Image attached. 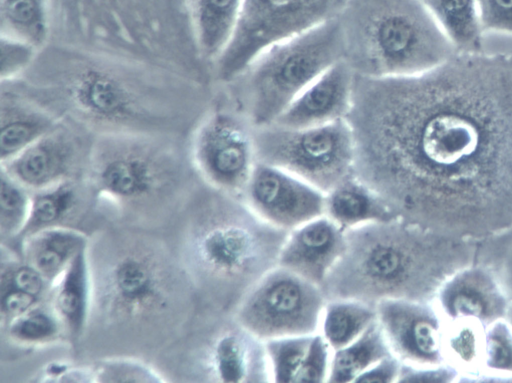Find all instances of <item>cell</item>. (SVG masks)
Listing matches in <instances>:
<instances>
[{
    "label": "cell",
    "mask_w": 512,
    "mask_h": 383,
    "mask_svg": "<svg viewBox=\"0 0 512 383\" xmlns=\"http://www.w3.org/2000/svg\"><path fill=\"white\" fill-rule=\"evenodd\" d=\"M484 329L473 320L445 319L444 357L459 371V382H475L480 374Z\"/></svg>",
    "instance_id": "31"
},
{
    "label": "cell",
    "mask_w": 512,
    "mask_h": 383,
    "mask_svg": "<svg viewBox=\"0 0 512 383\" xmlns=\"http://www.w3.org/2000/svg\"><path fill=\"white\" fill-rule=\"evenodd\" d=\"M343 231L398 219L384 199L352 175L325 194V213Z\"/></svg>",
    "instance_id": "22"
},
{
    "label": "cell",
    "mask_w": 512,
    "mask_h": 383,
    "mask_svg": "<svg viewBox=\"0 0 512 383\" xmlns=\"http://www.w3.org/2000/svg\"><path fill=\"white\" fill-rule=\"evenodd\" d=\"M168 232L203 307L222 315H233L252 286L278 265L288 234L206 184Z\"/></svg>",
    "instance_id": "3"
},
{
    "label": "cell",
    "mask_w": 512,
    "mask_h": 383,
    "mask_svg": "<svg viewBox=\"0 0 512 383\" xmlns=\"http://www.w3.org/2000/svg\"><path fill=\"white\" fill-rule=\"evenodd\" d=\"M51 285L29 263L16 254L1 250V327L49 299Z\"/></svg>",
    "instance_id": "23"
},
{
    "label": "cell",
    "mask_w": 512,
    "mask_h": 383,
    "mask_svg": "<svg viewBox=\"0 0 512 383\" xmlns=\"http://www.w3.org/2000/svg\"><path fill=\"white\" fill-rule=\"evenodd\" d=\"M185 339L196 345L198 371L211 381H271L263 341L243 328L233 315L207 317Z\"/></svg>",
    "instance_id": "13"
},
{
    "label": "cell",
    "mask_w": 512,
    "mask_h": 383,
    "mask_svg": "<svg viewBox=\"0 0 512 383\" xmlns=\"http://www.w3.org/2000/svg\"><path fill=\"white\" fill-rule=\"evenodd\" d=\"M477 242L400 219L346 231L344 253L322 288L327 299L376 305L384 299L434 302L442 284L475 261Z\"/></svg>",
    "instance_id": "4"
},
{
    "label": "cell",
    "mask_w": 512,
    "mask_h": 383,
    "mask_svg": "<svg viewBox=\"0 0 512 383\" xmlns=\"http://www.w3.org/2000/svg\"><path fill=\"white\" fill-rule=\"evenodd\" d=\"M87 254L92 298L78 353L166 358L207 313L168 231L108 223Z\"/></svg>",
    "instance_id": "2"
},
{
    "label": "cell",
    "mask_w": 512,
    "mask_h": 383,
    "mask_svg": "<svg viewBox=\"0 0 512 383\" xmlns=\"http://www.w3.org/2000/svg\"><path fill=\"white\" fill-rule=\"evenodd\" d=\"M91 366L92 382H165L162 373L151 363L134 357L109 356L97 358Z\"/></svg>",
    "instance_id": "36"
},
{
    "label": "cell",
    "mask_w": 512,
    "mask_h": 383,
    "mask_svg": "<svg viewBox=\"0 0 512 383\" xmlns=\"http://www.w3.org/2000/svg\"><path fill=\"white\" fill-rule=\"evenodd\" d=\"M354 73L339 61L321 73L288 105L274 122L286 127H312L347 118Z\"/></svg>",
    "instance_id": "20"
},
{
    "label": "cell",
    "mask_w": 512,
    "mask_h": 383,
    "mask_svg": "<svg viewBox=\"0 0 512 383\" xmlns=\"http://www.w3.org/2000/svg\"><path fill=\"white\" fill-rule=\"evenodd\" d=\"M402 362L390 354L361 373L354 383H397Z\"/></svg>",
    "instance_id": "42"
},
{
    "label": "cell",
    "mask_w": 512,
    "mask_h": 383,
    "mask_svg": "<svg viewBox=\"0 0 512 383\" xmlns=\"http://www.w3.org/2000/svg\"><path fill=\"white\" fill-rule=\"evenodd\" d=\"M511 300L496 275L479 262L453 273L434 303L447 320H473L485 327L506 319Z\"/></svg>",
    "instance_id": "17"
},
{
    "label": "cell",
    "mask_w": 512,
    "mask_h": 383,
    "mask_svg": "<svg viewBox=\"0 0 512 383\" xmlns=\"http://www.w3.org/2000/svg\"><path fill=\"white\" fill-rule=\"evenodd\" d=\"M244 0H193L192 22L202 58L214 62L231 39Z\"/></svg>",
    "instance_id": "26"
},
{
    "label": "cell",
    "mask_w": 512,
    "mask_h": 383,
    "mask_svg": "<svg viewBox=\"0 0 512 383\" xmlns=\"http://www.w3.org/2000/svg\"><path fill=\"white\" fill-rule=\"evenodd\" d=\"M343 53L338 18L269 46L230 82L237 84L239 111L254 128L273 124Z\"/></svg>",
    "instance_id": "8"
},
{
    "label": "cell",
    "mask_w": 512,
    "mask_h": 383,
    "mask_svg": "<svg viewBox=\"0 0 512 383\" xmlns=\"http://www.w3.org/2000/svg\"><path fill=\"white\" fill-rule=\"evenodd\" d=\"M257 162L281 168L325 194L354 175L355 143L346 119L312 127L254 128Z\"/></svg>",
    "instance_id": "9"
},
{
    "label": "cell",
    "mask_w": 512,
    "mask_h": 383,
    "mask_svg": "<svg viewBox=\"0 0 512 383\" xmlns=\"http://www.w3.org/2000/svg\"><path fill=\"white\" fill-rule=\"evenodd\" d=\"M51 33L50 0H0V35L27 41L40 49Z\"/></svg>",
    "instance_id": "30"
},
{
    "label": "cell",
    "mask_w": 512,
    "mask_h": 383,
    "mask_svg": "<svg viewBox=\"0 0 512 383\" xmlns=\"http://www.w3.org/2000/svg\"><path fill=\"white\" fill-rule=\"evenodd\" d=\"M475 382H512V325L507 319L485 327L480 374Z\"/></svg>",
    "instance_id": "33"
},
{
    "label": "cell",
    "mask_w": 512,
    "mask_h": 383,
    "mask_svg": "<svg viewBox=\"0 0 512 383\" xmlns=\"http://www.w3.org/2000/svg\"><path fill=\"white\" fill-rule=\"evenodd\" d=\"M326 302L321 286L277 265L252 286L233 316L261 341L313 335Z\"/></svg>",
    "instance_id": "10"
},
{
    "label": "cell",
    "mask_w": 512,
    "mask_h": 383,
    "mask_svg": "<svg viewBox=\"0 0 512 383\" xmlns=\"http://www.w3.org/2000/svg\"><path fill=\"white\" fill-rule=\"evenodd\" d=\"M89 153L58 127L1 163V169L33 192L65 180L84 178Z\"/></svg>",
    "instance_id": "18"
},
{
    "label": "cell",
    "mask_w": 512,
    "mask_h": 383,
    "mask_svg": "<svg viewBox=\"0 0 512 383\" xmlns=\"http://www.w3.org/2000/svg\"><path fill=\"white\" fill-rule=\"evenodd\" d=\"M338 21L355 75H416L456 53L422 0H347Z\"/></svg>",
    "instance_id": "7"
},
{
    "label": "cell",
    "mask_w": 512,
    "mask_h": 383,
    "mask_svg": "<svg viewBox=\"0 0 512 383\" xmlns=\"http://www.w3.org/2000/svg\"><path fill=\"white\" fill-rule=\"evenodd\" d=\"M376 321L373 304L348 298L327 299L318 333L334 351L353 342Z\"/></svg>",
    "instance_id": "28"
},
{
    "label": "cell",
    "mask_w": 512,
    "mask_h": 383,
    "mask_svg": "<svg viewBox=\"0 0 512 383\" xmlns=\"http://www.w3.org/2000/svg\"><path fill=\"white\" fill-rule=\"evenodd\" d=\"M313 335L287 336L263 341L272 382L295 383Z\"/></svg>",
    "instance_id": "35"
},
{
    "label": "cell",
    "mask_w": 512,
    "mask_h": 383,
    "mask_svg": "<svg viewBox=\"0 0 512 383\" xmlns=\"http://www.w3.org/2000/svg\"><path fill=\"white\" fill-rule=\"evenodd\" d=\"M332 349L316 333L300 366L295 383H328Z\"/></svg>",
    "instance_id": "39"
},
{
    "label": "cell",
    "mask_w": 512,
    "mask_h": 383,
    "mask_svg": "<svg viewBox=\"0 0 512 383\" xmlns=\"http://www.w3.org/2000/svg\"><path fill=\"white\" fill-rule=\"evenodd\" d=\"M354 175L405 222L480 241L512 226V51L354 74Z\"/></svg>",
    "instance_id": "1"
},
{
    "label": "cell",
    "mask_w": 512,
    "mask_h": 383,
    "mask_svg": "<svg viewBox=\"0 0 512 383\" xmlns=\"http://www.w3.org/2000/svg\"><path fill=\"white\" fill-rule=\"evenodd\" d=\"M390 354L376 321L353 342L332 351L328 383H354L361 373Z\"/></svg>",
    "instance_id": "29"
},
{
    "label": "cell",
    "mask_w": 512,
    "mask_h": 383,
    "mask_svg": "<svg viewBox=\"0 0 512 383\" xmlns=\"http://www.w3.org/2000/svg\"><path fill=\"white\" fill-rule=\"evenodd\" d=\"M31 191L0 171V239L9 247L23 230L29 216Z\"/></svg>",
    "instance_id": "34"
},
{
    "label": "cell",
    "mask_w": 512,
    "mask_h": 383,
    "mask_svg": "<svg viewBox=\"0 0 512 383\" xmlns=\"http://www.w3.org/2000/svg\"><path fill=\"white\" fill-rule=\"evenodd\" d=\"M475 261L496 275L512 301V226L478 241Z\"/></svg>",
    "instance_id": "37"
},
{
    "label": "cell",
    "mask_w": 512,
    "mask_h": 383,
    "mask_svg": "<svg viewBox=\"0 0 512 383\" xmlns=\"http://www.w3.org/2000/svg\"><path fill=\"white\" fill-rule=\"evenodd\" d=\"M242 201L262 220L288 232L325 213L324 192L262 162H256Z\"/></svg>",
    "instance_id": "14"
},
{
    "label": "cell",
    "mask_w": 512,
    "mask_h": 383,
    "mask_svg": "<svg viewBox=\"0 0 512 383\" xmlns=\"http://www.w3.org/2000/svg\"><path fill=\"white\" fill-rule=\"evenodd\" d=\"M61 88L72 111L90 124L107 128L106 133L137 132L135 128L144 133L140 127L151 119L148 105L131 82L99 61V56L76 63Z\"/></svg>",
    "instance_id": "12"
},
{
    "label": "cell",
    "mask_w": 512,
    "mask_h": 383,
    "mask_svg": "<svg viewBox=\"0 0 512 383\" xmlns=\"http://www.w3.org/2000/svg\"><path fill=\"white\" fill-rule=\"evenodd\" d=\"M506 319L508 320V322L512 325V302H511V305L509 307V310H508V314H507V317Z\"/></svg>",
    "instance_id": "43"
},
{
    "label": "cell",
    "mask_w": 512,
    "mask_h": 383,
    "mask_svg": "<svg viewBox=\"0 0 512 383\" xmlns=\"http://www.w3.org/2000/svg\"><path fill=\"white\" fill-rule=\"evenodd\" d=\"M87 246L73 258L52 285L49 295V301L63 325L66 342L74 353H78L83 341L91 309L92 286Z\"/></svg>",
    "instance_id": "21"
},
{
    "label": "cell",
    "mask_w": 512,
    "mask_h": 383,
    "mask_svg": "<svg viewBox=\"0 0 512 383\" xmlns=\"http://www.w3.org/2000/svg\"><path fill=\"white\" fill-rule=\"evenodd\" d=\"M52 31L125 61L175 68L196 51L190 0H50Z\"/></svg>",
    "instance_id": "6"
},
{
    "label": "cell",
    "mask_w": 512,
    "mask_h": 383,
    "mask_svg": "<svg viewBox=\"0 0 512 383\" xmlns=\"http://www.w3.org/2000/svg\"><path fill=\"white\" fill-rule=\"evenodd\" d=\"M189 155L204 184L242 200L257 162L254 127L240 111L215 109L196 127Z\"/></svg>",
    "instance_id": "11"
},
{
    "label": "cell",
    "mask_w": 512,
    "mask_h": 383,
    "mask_svg": "<svg viewBox=\"0 0 512 383\" xmlns=\"http://www.w3.org/2000/svg\"><path fill=\"white\" fill-rule=\"evenodd\" d=\"M3 337L22 348H34L65 340L63 325L49 299L1 327Z\"/></svg>",
    "instance_id": "32"
},
{
    "label": "cell",
    "mask_w": 512,
    "mask_h": 383,
    "mask_svg": "<svg viewBox=\"0 0 512 383\" xmlns=\"http://www.w3.org/2000/svg\"><path fill=\"white\" fill-rule=\"evenodd\" d=\"M39 48L10 36L0 35V80L8 83L23 74L36 59Z\"/></svg>",
    "instance_id": "38"
},
{
    "label": "cell",
    "mask_w": 512,
    "mask_h": 383,
    "mask_svg": "<svg viewBox=\"0 0 512 383\" xmlns=\"http://www.w3.org/2000/svg\"><path fill=\"white\" fill-rule=\"evenodd\" d=\"M108 223L86 179H69L31 192L28 220L14 242L5 248L15 252L24 239L49 228L75 229L91 236Z\"/></svg>",
    "instance_id": "16"
},
{
    "label": "cell",
    "mask_w": 512,
    "mask_h": 383,
    "mask_svg": "<svg viewBox=\"0 0 512 383\" xmlns=\"http://www.w3.org/2000/svg\"><path fill=\"white\" fill-rule=\"evenodd\" d=\"M193 0H190V2L192 3Z\"/></svg>",
    "instance_id": "44"
},
{
    "label": "cell",
    "mask_w": 512,
    "mask_h": 383,
    "mask_svg": "<svg viewBox=\"0 0 512 383\" xmlns=\"http://www.w3.org/2000/svg\"><path fill=\"white\" fill-rule=\"evenodd\" d=\"M459 381V371L448 363L426 366L402 363L397 383H455Z\"/></svg>",
    "instance_id": "41"
},
{
    "label": "cell",
    "mask_w": 512,
    "mask_h": 383,
    "mask_svg": "<svg viewBox=\"0 0 512 383\" xmlns=\"http://www.w3.org/2000/svg\"><path fill=\"white\" fill-rule=\"evenodd\" d=\"M58 128L56 119L41 107L7 93L0 107V163L9 161Z\"/></svg>",
    "instance_id": "24"
},
{
    "label": "cell",
    "mask_w": 512,
    "mask_h": 383,
    "mask_svg": "<svg viewBox=\"0 0 512 383\" xmlns=\"http://www.w3.org/2000/svg\"><path fill=\"white\" fill-rule=\"evenodd\" d=\"M379 324L394 356L413 366L446 363L445 319L434 302L384 299L376 305Z\"/></svg>",
    "instance_id": "15"
},
{
    "label": "cell",
    "mask_w": 512,
    "mask_h": 383,
    "mask_svg": "<svg viewBox=\"0 0 512 383\" xmlns=\"http://www.w3.org/2000/svg\"><path fill=\"white\" fill-rule=\"evenodd\" d=\"M345 247L346 232L322 215L288 232L278 266L322 287Z\"/></svg>",
    "instance_id": "19"
},
{
    "label": "cell",
    "mask_w": 512,
    "mask_h": 383,
    "mask_svg": "<svg viewBox=\"0 0 512 383\" xmlns=\"http://www.w3.org/2000/svg\"><path fill=\"white\" fill-rule=\"evenodd\" d=\"M484 34L512 37V0H477Z\"/></svg>",
    "instance_id": "40"
},
{
    "label": "cell",
    "mask_w": 512,
    "mask_h": 383,
    "mask_svg": "<svg viewBox=\"0 0 512 383\" xmlns=\"http://www.w3.org/2000/svg\"><path fill=\"white\" fill-rule=\"evenodd\" d=\"M456 52H479L483 36L477 0H422Z\"/></svg>",
    "instance_id": "27"
},
{
    "label": "cell",
    "mask_w": 512,
    "mask_h": 383,
    "mask_svg": "<svg viewBox=\"0 0 512 383\" xmlns=\"http://www.w3.org/2000/svg\"><path fill=\"white\" fill-rule=\"evenodd\" d=\"M86 181L110 223L169 230L194 194L172 148L139 132H107L90 148Z\"/></svg>",
    "instance_id": "5"
},
{
    "label": "cell",
    "mask_w": 512,
    "mask_h": 383,
    "mask_svg": "<svg viewBox=\"0 0 512 383\" xmlns=\"http://www.w3.org/2000/svg\"><path fill=\"white\" fill-rule=\"evenodd\" d=\"M90 236L69 228H49L24 239L14 252L51 285L73 258L88 245Z\"/></svg>",
    "instance_id": "25"
}]
</instances>
